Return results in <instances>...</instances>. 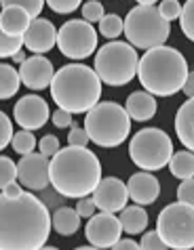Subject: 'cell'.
Segmentation results:
<instances>
[{
    "instance_id": "cell-1",
    "label": "cell",
    "mask_w": 194,
    "mask_h": 250,
    "mask_svg": "<svg viewBox=\"0 0 194 250\" xmlns=\"http://www.w3.org/2000/svg\"><path fill=\"white\" fill-rule=\"evenodd\" d=\"M53 227V214L43 198L22 193L17 198L0 196V248L38 250L45 248Z\"/></svg>"
},
{
    "instance_id": "cell-2",
    "label": "cell",
    "mask_w": 194,
    "mask_h": 250,
    "mask_svg": "<svg viewBox=\"0 0 194 250\" xmlns=\"http://www.w3.org/2000/svg\"><path fill=\"white\" fill-rule=\"evenodd\" d=\"M101 181V162L91 149L68 145L51 158V187L64 198L91 196Z\"/></svg>"
},
{
    "instance_id": "cell-3",
    "label": "cell",
    "mask_w": 194,
    "mask_h": 250,
    "mask_svg": "<svg viewBox=\"0 0 194 250\" xmlns=\"http://www.w3.org/2000/svg\"><path fill=\"white\" fill-rule=\"evenodd\" d=\"M188 74L190 69L186 57L177 48L165 44L148 48L140 59V69H137L142 86L154 97H173L184 91Z\"/></svg>"
},
{
    "instance_id": "cell-4",
    "label": "cell",
    "mask_w": 194,
    "mask_h": 250,
    "mask_svg": "<svg viewBox=\"0 0 194 250\" xmlns=\"http://www.w3.org/2000/svg\"><path fill=\"white\" fill-rule=\"evenodd\" d=\"M101 78L95 67L82 63H68L55 72L51 82V97L55 105L72 114H85L101 99Z\"/></svg>"
},
{
    "instance_id": "cell-5",
    "label": "cell",
    "mask_w": 194,
    "mask_h": 250,
    "mask_svg": "<svg viewBox=\"0 0 194 250\" xmlns=\"http://www.w3.org/2000/svg\"><path fill=\"white\" fill-rule=\"evenodd\" d=\"M85 128L99 147H119L131 133V116L116 101H99L85 116Z\"/></svg>"
},
{
    "instance_id": "cell-6",
    "label": "cell",
    "mask_w": 194,
    "mask_h": 250,
    "mask_svg": "<svg viewBox=\"0 0 194 250\" xmlns=\"http://www.w3.org/2000/svg\"><path fill=\"white\" fill-rule=\"evenodd\" d=\"M140 59L137 48L131 42H121V40H110L95 53L93 67L99 74L103 84L108 86H124L135 78L140 69Z\"/></svg>"
},
{
    "instance_id": "cell-7",
    "label": "cell",
    "mask_w": 194,
    "mask_h": 250,
    "mask_svg": "<svg viewBox=\"0 0 194 250\" xmlns=\"http://www.w3.org/2000/svg\"><path fill=\"white\" fill-rule=\"evenodd\" d=\"M169 34L171 21L163 17L161 9H156L154 4H137L124 17V36L142 51L165 44Z\"/></svg>"
},
{
    "instance_id": "cell-8",
    "label": "cell",
    "mask_w": 194,
    "mask_h": 250,
    "mask_svg": "<svg viewBox=\"0 0 194 250\" xmlns=\"http://www.w3.org/2000/svg\"><path fill=\"white\" fill-rule=\"evenodd\" d=\"M173 141L163 128H142L129 141V158L142 170L156 172L173 158Z\"/></svg>"
},
{
    "instance_id": "cell-9",
    "label": "cell",
    "mask_w": 194,
    "mask_h": 250,
    "mask_svg": "<svg viewBox=\"0 0 194 250\" xmlns=\"http://www.w3.org/2000/svg\"><path fill=\"white\" fill-rule=\"evenodd\" d=\"M156 229L173 250L194 248V206L177 200L165 206L156 219Z\"/></svg>"
},
{
    "instance_id": "cell-10",
    "label": "cell",
    "mask_w": 194,
    "mask_h": 250,
    "mask_svg": "<svg viewBox=\"0 0 194 250\" xmlns=\"http://www.w3.org/2000/svg\"><path fill=\"white\" fill-rule=\"evenodd\" d=\"M57 48L68 59L80 61L97 53V32L87 19H70L57 32Z\"/></svg>"
},
{
    "instance_id": "cell-11",
    "label": "cell",
    "mask_w": 194,
    "mask_h": 250,
    "mask_svg": "<svg viewBox=\"0 0 194 250\" xmlns=\"http://www.w3.org/2000/svg\"><path fill=\"white\" fill-rule=\"evenodd\" d=\"M122 231L124 229L121 223V217H116L114 212H103V210L99 214H93L85 227L87 242L95 248H114V244L121 240Z\"/></svg>"
},
{
    "instance_id": "cell-12",
    "label": "cell",
    "mask_w": 194,
    "mask_h": 250,
    "mask_svg": "<svg viewBox=\"0 0 194 250\" xmlns=\"http://www.w3.org/2000/svg\"><path fill=\"white\" fill-rule=\"evenodd\" d=\"M17 179L24 187H27L30 191H43L51 183V158L45 154H25L22 156L17 164Z\"/></svg>"
},
{
    "instance_id": "cell-13",
    "label": "cell",
    "mask_w": 194,
    "mask_h": 250,
    "mask_svg": "<svg viewBox=\"0 0 194 250\" xmlns=\"http://www.w3.org/2000/svg\"><path fill=\"white\" fill-rule=\"evenodd\" d=\"M48 118H51L48 103L40 95H24L13 107V120L27 130L43 128L48 122Z\"/></svg>"
},
{
    "instance_id": "cell-14",
    "label": "cell",
    "mask_w": 194,
    "mask_h": 250,
    "mask_svg": "<svg viewBox=\"0 0 194 250\" xmlns=\"http://www.w3.org/2000/svg\"><path fill=\"white\" fill-rule=\"evenodd\" d=\"M91 196L97 208L103 212H121L127 206V200H131L127 183H122L116 177H103Z\"/></svg>"
},
{
    "instance_id": "cell-15",
    "label": "cell",
    "mask_w": 194,
    "mask_h": 250,
    "mask_svg": "<svg viewBox=\"0 0 194 250\" xmlns=\"http://www.w3.org/2000/svg\"><path fill=\"white\" fill-rule=\"evenodd\" d=\"M19 74H22V82L30 91H45V88L51 86L55 78L53 63L43 55L27 57L22 63V67H19Z\"/></svg>"
},
{
    "instance_id": "cell-16",
    "label": "cell",
    "mask_w": 194,
    "mask_h": 250,
    "mask_svg": "<svg viewBox=\"0 0 194 250\" xmlns=\"http://www.w3.org/2000/svg\"><path fill=\"white\" fill-rule=\"evenodd\" d=\"M57 27L53 25V21L43 17H36L32 21V25L27 27V32L24 34L25 48L32 51L34 55H43L48 53L53 46H57Z\"/></svg>"
},
{
    "instance_id": "cell-17",
    "label": "cell",
    "mask_w": 194,
    "mask_h": 250,
    "mask_svg": "<svg viewBox=\"0 0 194 250\" xmlns=\"http://www.w3.org/2000/svg\"><path fill=\"white\" fill-rule=\"evenodd\" d=\"M127 189H129V198L135 204H142V206L154 204L158 196H161V183H158V179L150 170L135 172L133 177H129Z\"/></svg>"
},
{
    "instance_id": "cell-18",
    "label": "cell",
    "mask_w": 194,
    "mask_h": 250,
    "mask_svg": "<svg viewBox=\"0 0 194 250\" xmlns=\"http://www.w3.org/2000/svg\"><path fill=\"white\" fill-rule=\"evenodd\" d=\"M34 17L24 6H2L0 13V32L11 34V36H24L27 27L32 25Z\"/></svg>"
},
{
    "instance_id": "cell-19",
    "label": "cell",
    "mask_w": 194,
    "mask_h": 250,
    "mask_svg": "<svg viewBox=\"0 0 194 250\" xmlns=\"http://www.w3.org/2000/svg\"><path fill=\"white\" fill-rule=\"evenodd\" d=\"M124 107H127V112L131 116V120L135 122H148L154 118L156 114V99L154 95L148 93V91H135L127 97V103H124Z\"/></svg>"
},
{
    "instance_id": "cell-20",
    "label": "cell",
    "mask_w": 194,
    "mask_h": 250,
    "mask_svg": "<svg viewBox=\"0 0 194 250\" xmlns=\"http://www.w3.org/2000/svg\"><path fill=\"white\" fill-rule=\"evenodd\" d=\"M175 133L186 149L194 151V97H188L175 114Z\"/></svg>"
},
{
    "instance_id": "cell-21",
    "label": "cell",
    "mask_w": 194,
    "mask_h": 250,
    "mask_svg": "<svg viewBox=\"0 0 194 250\" xmlns=\"http://www.w3.org/2000/svg\"><path fill=\"white\" fill-rule=\"evenodd\" d=\"M80 212L70 206H57L53 210V229L64 238H70L80 229Z\"/></svg>"
},
{
    "instance_id": "cell-22",
    "label": "cell",
    "mask_w": 194,
    "mask_h": 250,
    "mask_svg": "<svg viewBox=\"0 0 194 250\" xmlns=\"http://www.w3.org/2000/svg\"><path fill=\"white\" fill-rule=\"evenodd\" d=\"M121 223H122L124 233L140 235V233H144V229L148 227V212L144 210L142 204L124 206L121 210Z\"/></svg>"
},
{
    "instance_id": "cell-23",
    "label": "cell",
    "mask_w": 194,
    "mask_h": 250,
    "mask_svg": "<svg viewBox=\"0 0 194 250\" xmlns=\"http://www.w3.org/2000/svg\"><path fill=\"white\" fill-rule=\"evenodd\" d=\"M169 170L175 179H192L194 177V151L190 149H182V151H175L169 162Z\"/></svg>"
},
{
    "instance_id": "cell-24",
    "label": "cell",
    "mask_w": 194,
    "mask_h": 250,
    "mask_svg": "<svg viewBox=\"0 0 194 250\" xmlns=\"http://www.w3.org/2000/svg\"><path fill=\"white\" fill-rule=\"evenodd\" d=\"M22 74L17 72L13 65L2 63L0 65V99L6 101L11 99L13 95H17L19 86H22Z\"/></svg>"
},
{
    "instance_id": "cell-25",
    "label": "cell",
    "mask_w": 194,
    "mask_h": 250,
    "mask_svg": "<svg viewBox=\"0 0 194 250\" xmlns=\"http://www.w3.org/2000/svg\"><path fill=\"white\" fill-rule=\"evenodd\" d=\"M36 145H38V141H36V137H34V130H27V128L17 130L15 137H13V141H11L13 151H15V154H19V156L32 154Z\"/></svg>"
},
{
    "instance_id": "cell-26",
    "label": "cell",
    "mask_w": 194,
    "mask_h": 250,
    "mask_svg": "<svg viewBox=\"0 0 194 250\" xmlns=\"http://www.w3.org/2000/svg\"><path fill=\"white\" fill-rule=\"evenodd\" d=\"M122 32H124V21H122L119 15H114V13H110V15H103V19L99 21V34H101L103 38L114 40V38H119Z\"/></svg>"
},
{
    "instance_id": "cell-27",
    "label": "cell",
    "mask_w": 194,
    "mask_h": 250,
    "mask_svg": "<svg viewBox=\"0 0 194 250\" xmlns=\"http://www.w3.org/2000/svg\"><path fill=\"white\" fill-rule=\"evenodd\" d=\"M22 46H25L24 36H11V34L2 32V36H0V57L2 59L13 57L15 53L22 51Z\"/></svg>"
},
{
    "instance_id": "cell-28",
    "label": "cell",
    "mask_w": 194,
    "mask_h": 250,
    "mask_svg": "<svg viewBox=\"0 0 194 250\" xmlns=\"http://www.w3.org/2000/svg\"><path fill=\"white\" fill-rule=\"evenodd\" d=\"M179 27L186 38L194 42V0H186L182 15H179Z\"/></svg>"
},
{
    "instance_id": "cell-29",
    "label": "cell",
    "mask_w": 194,
    "mask_h": 250,
    "mask_svg": "<svg viewBox=\"0 0 194 250\" xmlns=\"http://www.w3.org/2000/svg\"><path fill=\"white\" fill-rule=\"evenodd\" d=\"M17 164L13 162V160L9 156H2L0 158V187H4V185H9L13 181H17Z\"/></svg>"
},
{
    "instance_id": "cell-30",
    "label": "cell",
    "mask_w": 194,
    "mask_h": 250,
    "mask_svg": "<svg viewBox=\"0 0 194 250\" xmlns=\"http://www.w3.org/2000/svg\"><path fill=\"white\" fill-rule=\"evenodd\" d=\"M103 15H106V9L99 0H89L82 4V19H87L89 23H99Z\"/></svg>"
},
{
    "instance_id": "cell-31",
    "label": "cell",
    "mask_w": 194,
    "mask_h": 250,
    "mask_svg": "<svg viewBox=\"0 0 194 250\" xmlns=\"http://www.w3.org/2000/svg\"><path fill=\"white\" fill-rule=\"evenodd\" d=\"M0 2H2V6H24V9L36 19L40 13H43V6L47 0H0Z\"/></svg>"
},
{
    "instance_id": "cell-32",
    "label": "cell",
    "mask_w": 194,
    "mask_h": 250,
    "mask_svg": "<svg viewBox=\"0 0 194 250\" xmlns=\"http://www.w3.org/2000/svg\"><path fill=\"white\" fill-rule=\"evenodd\" d=\"M140 248L142 250H165V248H169V244L163 240V235L158 233V229H154V231L144 233V238L140 242Z\"/></svg>"
},
{
    "instance_id": "cell-33",
    "label": "cell",
    "mask_w": 194,
    "mask_h": 250,
    "mask_svg": "<svg viewBox=\"0 0 194 250\" xmlns=\"http://www.w3.org/2000/svg\"><path fill=\"white\" fill-rule=\"evenodd\" d=\"M89 141H91V137H89L87 128L80 126V124H72L70 133H68V143H70V145H78V147H87Z\"/></svg>"
},
{
    "instance_id": "cell-34",
    "label": "cell",
    "mask_w": 194,
    "mask_h": 250,
    "mask_svg": "<svg viewBox=\"0 0 194 250\" xmlns=\"http://www.w3.org/2000/svg\"><path fill=\"white\" fill-rule=\"evenodd\" d=\"M47 4L51 6V11L59 13V15H70L82 4V0H47Z\"/></svg>"
},
{
    "instance_id": "cell-35",
    "label": "cell",
    "mask_w": 194,
    "mask_h": 250,
    "mask_svg": "<svg viewBox=\"0 0 194 250\" xmlns=\"http://www.w3.org/2000/svg\"><path fill=\"white\" fill-rule=\"evenodd\" d=\"M158 9H161V13H163V17H165V19L173 21V19H179L184 6L179 4V0H163V2L158 4Z\"/></svg>"
},
{
    "instance_id": "cell-36",
    "label": "cell",
    "mask_w": 194,
    "mask_h": 250,
    "mask_svg": "<svg viewBox=\"0 0 194 250\" xmlns=\"http://www.w3.org/2000/svg\"><path fill=\"white\" fill-rule=\"evenodd\" d=\"M38 149H40V154L53 158V156L61 149V147H59V139L55 137V135H45V137L38 141Z\"/></svg>"
},
{
    "instance_id": "cell-37",
    "label": "cell",
    "mask_w": 194,
    "mask_h": 250,
    "mask_svg": "<svg viewBox=\"0 0 194 250\" xmlns=\"http://www.w3.org/2000/svg\"><path fill=\"white\" fill-rule=\"evenodd\" d=\"M0 122H2V137H0V149H4V147H9L11 141H13V137H15V133H13V122H11V118L6 116L4 112L0 114Z\"/></svg>"
},
{
    "instance_id": "cell-38",
    "label": "cell",
    "mask_w": 194,
    "mask_h": 250,
    "mask_svg": "<svg viewBox=\"0 0 194 250\" xmlns=\"http://www.w3.org/2000/svg\"><path fill=\"white\" fill-rule=\"evenodd\" d=\"M76 210L80 212L82 219H91L93 214H95V210H99V208H97L93 196L91 198L85 196V198H78V202H76Z\"/></svg>"
},
{
    "instance_id": "cell-39",
    "label": "cell",
    "mask_w": 194,
    "mask_h": 250,
    "mask_svg": "<svg viewBox=\"0 0 194 250\" xmlns=\"http://www.w3.org/2000/svg\"><path fill=\"white\" fill-rule=\"evenodd\" d=\"M177 200H182V202L194 206V177L186 179V181L179 183V187H177Z\"/></svg>"
},
{
    "instance_id": "cell-40",
    "label": "cell",
    "mask_w": 194,
    "mask_h": 250,
    "mask_svg": "<svg viewBox=\"0 0 194 250\" xmlns=\"http://www.w3.org/2000/svg\"><path fill=\"white\" fill-rule=\"evenodd\" d=\"M51 122L55 124V128H68V126H72V124H74L72 112L57 107V112H53V116H51Z\"/></svg>"
},
{
    "instance_id": "cell-41",
    "label": "cell",
    "mask_w": 194,
    "mask_h": 250,
    "mask_svg": "<svg viewBox=\"0 0 194 250\" xmlns=\"http://www.w3.org/2000/svg\"><path fill=\"white\" fill-rule=\"evenodd\" d=\"M59 198H64V196H61V193H59L57 189H55V187H53V191L43 189V202H45L47 206H57Z\"/></svg>"
},
{
    "instance_id": "cell-42",
    "label": "cell",
    "mask_w": 194,
    "mask_h": 250,
    "mask_svg": "<svg viewBox=\"0 0 194 250\" xmlns=\"http://www.w3.org/2000/svg\"><path fill=\"white\" fill-rule=\"evenodd\" d=\"M114 248L116 250H137V248H140V242H135L133 238H121L114 244Z\"/></svg>"
},
{
    "instance_id": "cell-43",
    "label": "cell",
    "mask_w": 194,
    "mask_h": 250,
    "mask_svg": "<svg viewBox=\"0 0 194 250\" xmlns=\"http://www.w3.org/2000/svg\"><path fill=\"white\" fill-rule=\"evenodd\" d=\"M22 183H17V181H13L9 185H4L2 187V196H9V198H17V196H22Z\"/></svg>"
},
{
    "instance_id": "cell-44",
    "label": "cell",
    "mask_w": 194,
    "mask_h": 250,
    "mask_svg": "<svg viewBox=\"0 0 194 250\" xmlns=\"http://www.w3.org/2000/svg\"><path fill=\"white\" fill-rule=\"evenodd\" d=\"M184 93L188 95V97H194V72H190V74H188V78H186Z\"/></svg>"
},
{
    "instance_id": "cell-45",
    "label": "cell",
    "mask_w": 194,
    "mask_h": 250,
    "mask_svg": "<svg viewBox=\"0 0 194 250\" xmlns=\"http://www.w3.org/2000/svg\"><path fill=\"white\" fill-rule=\"evenodd\" d=\"M25 59H27V57H25V53H24V51H19V53H15V55H13V61H17L19 65H22Z\"/></svg>"
},
{
    "instance_id": "cell-46",
    "label": "cell",
    "mask_w": 194,
    "mask_h": 250,
    "mask_svg": "<svg viewBox=\"0 0 194 250\" xmlns=\"http://www.w3.org/2000/svg\"><path fill=\"white\" fill-rule=\"evenodd\" d=\"M135 2L137 4H156L158 0H135Z\"/></svg>"
}]
</instances>
